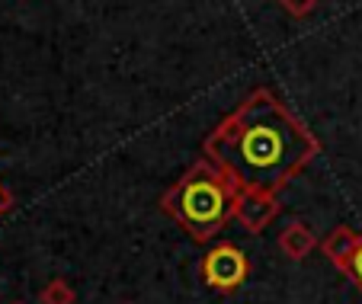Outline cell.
<instances>
[{"mask_svg":"<svg viewBox=\"0 0 362 304\" xmlns=\"http://www.w3.org/2000/svg\"><path fill=\"white\" fill-rule=\"evenodd\" d=\"M321 154V141L269 87H257L202 141V157L244 189L282 192Z\"/></svg>","mask_w":362,"mask_h":304,"instance_id":"6da1fadb","label":"cell"},{"mask_svg":"<svg viewBox=\"0 0 362 304\" xmlns=\"http://www.w3.org/2000/svg\"><path fill=\"white\" fill-rule=\"evenodd\" d=\"M238 205V186L215 167L199 160L160 196V211L170 215L196 243H209L231 224Z\"/></svg>","mask_w":362,"mask_h":304,"instance_id":"7a4b0ae2","label":"cell"},{"mask_svg":"<svg viewBox=\"0 0 362 304\" xmlns=\"http://www.w3.org/2000/svg\"><path fill=\"white\" fill-rule=\"evenodd\" d=\"M199 276L218 295H234L250 276V259L238 243H215L199 263Z\"/></svg>","mask_w":362,"mask_h":304,"instance_id":"3957f363","label":"cell"},{"mask_svg":"<svg viewBox=\"0 0 362 304\" xmlns=\"http://www.w3.org/2000/svg\"><path fill=\"white\" fill-rule=\"evenodd\" d=\"M276 215H279V192H267V189L238 192L234 221H238L247 234H260V230H267Z\"/></svg>","mask_w":362,"mask_h":304,"instance_id":"277c9868","label":"cell"},{"mask_svg":"<svg viewBox=\"0 0 362 304\" xmlns=\"http://www.w3.org/2000/svg\"><path fill=\"white\" fill-rule=\"evenodd\" d=\"M356 247H359V230H353L349 224H337L327 237L321 240V253L327 257V263L334 269H340L346 276L349 269V259H353Z\"/></svg>","mask_w":362,"mask_h":304,"instance_id":"5b68a950","label":"cell"},{"mask_svg":"<svg viewBox=\"0 0 362 304\" xmlns=\"http://www.w3.org/2000/svg\"><path fill=\"white\" fill-rule=\"evenodd\" d=\"M321 247V240L315 237V230L308 228L305 221H288L286 228L279 230V250L286 259H292V263H301V259H308L311 253Z\"/></svg>","mask_w":362,"mask_h":304,"instance_id":"8992f818","label":"cell"},{"mask_svg":"<svg viewBox=\"0 0 362 304\" xmlns=\"http://www.w3.org/2000/svg\"><path fill=\"white\" fill-rule=\"evenodd\" d=\"M39 301L42 304H74L77 291L68 279H52V282H45V288L39 291Z\"/></svg>","mask_w":362,"mask_h":304,"instance_id":"52a82bcc","label":"cell"},{"mask_svg":"<svg viewBox=\"0 0 362 304\" xmlns=\"http://www.w3.org/2000/svg\"><path fill=\"white\" fill-rule=\"evenodd\" d=\"M276 4H279L292 20H308V16L321 7V0H276Z\"/></svg>","mask_w":362,"mask_h":304,"instance_id":"ba28073f","label":"cell"},{"mask_svg":"<svg viewBox=\"0 0 362 304\" xmlns=\"http://www.w3.org/2000/svg\"><path fill=\"white\" fill-rule=\"evenodd\" d=\"M346 279L359 288V295H362V230H359V247H356V253H353V259H349V269H346Z\"/></svg>","mask_w":362,"mask_h":304,"instance_id":"9c48e42d","label":"cell"},{"mask_svg":"<svg viewBox=\"0 0 362 304\" xmlns=\"http://www.w3.org/2000/svg\"><path fill=\"white\" fill-rule=\"evenodd\" d=\"M10 209H13V196H10V189L4 186V182H0V218L7 215Z\"/></svg>","mask_w":362,"mask_h":304,"instance_id":"30bf717a","label":"cell"},{"mask_svg":"<svg viewBox=\"0 0 362 304\" xmlns=\"http://www.w3.org/2000/svg\"><path fill=\"white\" fill-rule=\"evenodd\" d=\"M13 304H26V301H13Z\"/></svg>","mask_w":362,"mask_h":304,"instance_id":"8fae6325","label":"cell"},{"mask_svg":"<svg viewBox=\"0 0 362 304\" xmlns=\"http://www.w3.org/2000/svg\"><path fill=\"white\" fill-rule=\"evenodd\" d=\"M129 304H135V301H129Z\"/></svg>","mask_w":362,"mask_h":304,"instance_id":"7c38bea8","label":"cell"}]
</instances>
